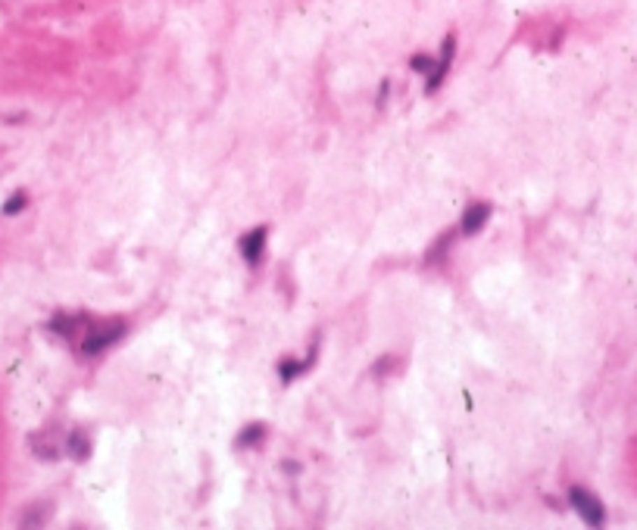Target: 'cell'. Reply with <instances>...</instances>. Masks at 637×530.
Here are the masks:
<instances>
[{"mask_svg": "<svg viewBox=\"0 0 637 530\" xmlns=\"http://www.w3.org/2000/svg\"><path fill=\"white\" fill-rule=\"evenodd\" d=\"M69 449H72V455H76V459H85V455H88V440H85L82 434H72V437H69Z\"/></svg>", "mask_w": 637, "mask_h": 530, "instance_id": "cell-8", "label": "cell"}, {"mask_svg": "<svg viewBox=\"0 0 637 530\" xmlns=\"http://www.w3.org/2000/svg\"><path fill=\"white\" fill-rule=\"evenodd\" d=\"M413 69H415V72H422V75H428V72L434 69L431 57H425V53H419V57H413Z\"/></svg>", "mask_w": 637, "mask_h": 530, "instance_id": "cell-10", "label": "cell"}, {"mask_svg": "<svg viewBox=\"0 0 637 530\" xmlns=\"http://www.w3.org/2000/svg\"><path fill=\"white\" fill-rule=\"evenodd\" d=\"M266 237H269V231H266V228H253L250 234H244V237H241V256H244L247 265H257L259 259H263Z\"/></svg>", "mask_w": 637, "mask_h": 530, "instance_id": "cell-3", "label": "cell"}, {"mask_svg": "<svg viewBox=\"0 0 637 530\" xmlns=\"http://www.w3.org/2000/svg\"><path fill=\"white\" fill-rule=\"evenodd\" d=\"M125 334V325L122 321H103V325H94L88 334H85V340H82V350L88 353V355H97V353H103L106 346H113L119 337Z\"/></svg>", "mask_w": 637, "mask_h": 530, "instance_id": "cell-1", "label": "cell"}, {"mask_svg": "<svg viewBox=\"0 0 637 530\" xmlns=\"http://www.w3.org/2000/svg\"><path fill=\"white\" fill-rule=\"evenodd\" d=\"M313 362H316V350L310 353V359H306V362H281V381H285V384H291V381L297 378L300 371H306Z\"/></svg>", "mask_w": 637, "mask_h": 530, "instance_id": "cell-6", "label": "cell"}, {"mask_svg": "<svg viewBox=\"0 0 637 530\" xmlns=\"http://www.w3.org/2000/svg\"><path fill=\"white\" fill-rule=\"evenodd\" d=\"M263 434H266V425H250V427H244V431H241L238 443H241V446H253V443H259Z\"/></svg>", "mask_w": 637, "mask_h": 530, "instance_id": "cell-7", "label": "cell"}, {"mask_svg": "<svg viewBox=\"0 0 637 530\" xmlns=\"http://www.w3.org/2000/svg\"><path fill=\"white\" fill-rule=\"evenodd\" d=\"M568 502H572V508L587 521V524L596 527V524H603V521H606V508H603V502L596 499L594 493H587L585 487H572V489H568Z\"/></svg>", "mask_w": 637, "mask_h": 530, "instance_id": "cell-2", "label": "cell"}, {"mask_svg": "<svg viewBox=\"0 0 637 530\" xmlns=\"http://www.w3.org/2000/svg\"><path fill=\"white\" fill-rule=\"evenodd\" d=\"M487 219H491V203H472L462 212V234H478Z\"/></svg>", "mask_w": 637, "mask_h": 530, "instance_id": "cell-5", "label": "cell"}, {"mask_svg": "<svg viewBox=\"0 0 637 530\" xmlns=\"http://www.w3.org/2000/svg\"><path fill=\"white\" fill-rule=\"evenodd\" d=\"M453 53H456V38L450 35L444 41V53H441V59L434 63V69L428 72V94H434L438 91V84L444 82V75H447V69H450V59H453Z\"/></svg>", "mask_w": 637, "mask_h": 530, "instance_id": "cell-4", "label": "cell"}, {"mask_svg": "<svg viewBox=\"0 0 637 530\" xmlns=\"http://www.w3.org/2000/svg\"><path fill=\"white\" fill-rule=\"evenodd\" d=\"M22 206H25V193H13V197L3 203V216H16Z\"/></svg>", "mask_w": 637, "mask_h": 530, "instance_id": "cell-9", "label": "cell"}]
</instances>
